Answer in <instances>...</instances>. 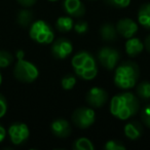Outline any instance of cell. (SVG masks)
I'll use <instances>...</instances> for the list:
<instances>
[{
	"label": "cell",
	"mask_w": 150,
	"mask_h": 150,
	"mask_svg": "<svg viewBox=\"0 0 150 150\" xmlns=\"http://www.w3.org/2000/svg\"><path fill=\"white\" fill-rule=\"evenodd\" d=\"M140 102L131 92L119 93L110 101V113L119 120H127L139 111Z\"/></svg>",
	"instance_id": "1"
},
{
	"label": "cell",
	"mask_w": 150,
	"mask_h": 150,
	"mask_svg": "<svg viewBox=\"0 0 150 150\" xmlns=\"http://www.w3.org/2000/svg\"><path fill=\"white\" fill-rule=\"evenodd\" d=\"M71 65L75 74L83 80H93L98 74L96 59L86 50H80L73 56Z\"/></svg>",
	"instance_id": "2"
},
{
	"label": "cell",
	"mask_w": 150,
	"mask_h": 150,
	"mask_svg": "<svg viewBox=\"0 0 150 150\" xmlns=\"http://www.w3.org/2000/svg\"><path fill=\"white\" fill-rule=\"evenodd\" d=\"M140 76L139 66L133 61H125L116 67L113 81L121 90H129L137 84Z\"/></svg>",
	"instance_id": "3"
},
{
	"label": "cell",
	"mask_w": 150,
	"mask_h": 150,
	"mask_svg": "<svg viewBox=\"0 0 150 150\" xmlns=\"http://www.w3.org/2000/svg\"><path fill=\"white\" fill-rule=\"evenodd\" d=\"M29 35L33 41L38 44H50L54 39V33L52 28L42 20L33 22L29 27Z\"/></svg>",
	"instance_id": "4"
},
{
	"label": "cell",
	"mask_w": 150,
	"mask_h": 150,
	"mask_svg": "<svg viewBox=\"0 0 150 150\" xmlns=\"http://www.w3.org/2000/svg\"><path fill=\"white\" fill-rule=\"evenodd\" d=\"M13 75H15L16 79L20 80V81L31 83L38 78L39 70L30 61H27L25 59H20V60H17V63L15 65Z\"/></svg>",
	"instance_id": "5"
},
{
	"label": "cell",
	"mask_w": 150,
	"mask_h": 150,
	"mask_svg": "<svg viewBox=\"0 0 150 150\" xmlns=\"http://www.w3.org/2000/svg\"><path fill=\"white\" fill-rule=\"evenodd\" d=\"M96 120V112L91 107H79L73 112L72 121L79 129H88Z\"/></svg>",
	"instance_id": "6"
},
{
	"label": "cell",
	"mask_w": 150,
	"mask_h": 150,
	"mask_svg": "<svg viewBox=\"0 0 150 150\" xmlns=\"http://www.w3.org/2000/svg\"><path fill=\"white\" fill-rule=\"evenodd\" d=\"M120 60V54L117 50L110 46H104L98 52V61L101 66L107 70H113Z\"/></svg>",
	"instance_id": "7"
},
{
	"label": "cell",
	"mask_w": 150,
	"mask_h": 150,
	"mask_svg": "<svg viewBox=\"0 0 150 150\" xmlns=\"http://www.w3.org/2000/svg\"><path fill=\"white\" fill-rule=\"evenodd\" d=\"M7 135L13 145H22L30 137V129L24 122H13L7 129Z\"/></svg>",
	"instance_id": "8"
},
{
	"label": "cell",
	"mask_w": 150,
	"mask_h": 150,
	"mask_svg": "<svg viewBox=\"0 0 150 150\" xmlns=\"http://www.w3.org/2000/svg\"><path fill=\"white\" fill-rule=\"evenodd\" d=\"M86 102L93 108H100L103 107L108 101V93L102 88L94 86L90 88L86 94Z\"/></svg>",
	"instance_id": "9"
},
{
	"label": "cell",
	"mask_w": 150,
	"mask_h": 150,
	"mask_svg": "<svg viewBox=\"0 0 150 150\" xmlns=\"http://www.w3.org/2000/svg\"><path fill=\"white\" fill-rule=\"evenodd\" d=\"M73 52V44L67 38H59L52 41V54L58 60H64Z\"/></svg>",
	"instance_id": "10"
},
{
	"label": "cell",
	"mask_w": 150,
	"mask_h": 150,
	"mask_svg": "<svg viewBox=\"0 0 150 150\" xmlns=\"http://www.w3.org/2000/svg\"><path fill=\"white\" fill-rule=\"evenodd\" d=\"M138 29H139L138 24L129 18H123L119 20L116 24L117 33L127 39L135 36V34L138 32Z\"/></svg>",
	"instance_id": "11"
},
{
	"label": "cell",
	"mask_w": 150,
	"mask_h": 150,
	"mask_svg": "<svg viewBox=\"0 0 150 150\" xmlns=\"http://www.w3.org/2000/svg\"><path fill=\"white\" fill-rule=\"evenodd\" d=\"M63 8L67 15L72 18H81L86 13V7L81 0H64Z\"/></svg>",
	"instance_id": "12"
},
{
	"label": "cell",
	"mask_w": 150,
	"mask_h": 150,
	"mask_svg": "<svg viewBox=\"0 0 150 150\" xmlns=\"http://www.w3.org/2000/svg\"><path fill=\"white\" fill-rule=\"evenodd\" d=\"M50 131L58 138H67L71 134V125L64 118H57L50 123Z\"/></svg>",
	"instance_id": "13"
},
{
	"label": "cell",
	"mask_w": 150,
	"mask_h": 150,
	"mask_svg": "<svg viewBox=\"0 0 150 150\" xmlns=\"http://www.w3.org/2000/svg\"><path fill=\"white\" fill-rule=\"evenodd\" d=\"M145 48L144 43L137 37H131L127 38V42H125V52L129 57H136L140 54L143 50Z\"/></svg>",
	"instance_id": "14"
},
{
	"label": "cell",
	"mask_w": 150,
	"mask_h": 150,
	"mask_svg": "<svg viewBox=\"0 0 150 150\" xmlns=\"http://www.w3.org/2000/svg\"><path fill=\"white\" fill-rule=\"evenodd\" d=\"M123 132H125V135L127 139L138 140L142 136L143 129H142V125L139 121L133 120V121H129V123H127L125 125Z\"/></svg>",
	"instance_id": "15"
},
{
	"label": "cell",
	"mask_w": 150,
	"mask_h": 150,
	"mask_svg": "<svg viewBox=\"0 0 150 150\" xmlns=\"http://www.w3.org/2000/svg\"><path fill=\"white\" fill-rule=\"evenodd\" d=\"M138 23L145 29H150V3L143 4L138 11Z\"/></svg>",
	"instance_id": "16"
},
{
	"label": "cell",
	"mask_w": 150,
	"mask_h": 150,
	"mask_svg": "<svg viewBox=\"0 0 150 150\" xmlns=\"http://www.w3.org/2000/svg\"><path fill=\"white\" fill-rule=\"evenodd\" d=\"M101 37L105 41H114L117 38V30L114 25L110 23L104 24L100 29Z\"/></svg>",
	"instance_id": "17"
},
{
	"label": "cell",
	"mask_w": 150,
	"mask_h": 150,
	"mask_svg": "<svg viewBox=\"0 0 150 150\" xmlns=\"http://www.w3.org/2000/svg\"><path fill=\"white\" fill-rule=\"evenodd\" d=\"M34 13L30 9H21L17 15V23L22 28H28L33 23Z\"/></svg>",
	"instance_id": "18"
},
{
	"label": "cell",
	"mask_w": 150,
	"mask_h": 150,
	"mask_svg": "<svg viewBox=\"0 0 150 150\" xmlns=\"http://www.w3.org/2000/svg\"><path fill=\"white\" fill-rule=\"evenodd\" d=\"M56 27L60 32L66 33L73 29L74 27V21L70 16H64V17L58 18L56 22Z\"/></svg>",
	"instance_id": "19"
},
{
	"label": "cell",
	"mask_w": 150,
	"mask_h": 150,
	"mask_svg": "<svg viewBox=\"0 0 150 150\" xmlns=\"http://www.w3.org/2000/svg\"><path fill=\"white\" fill-rule=\"evenodd\" d=\"M72 148L74 150H95V146L93 142L86 137L78 138L75 140Z\"/></svg>",
	"instance_id": "20"
},
{
	"label": "cell",
	"mask_w": 150,
	"mask_h": 150,
	"mask_svg": "<svg viewBox=\"0 0 150 150\" xmlns=\"http://www.w3.org/2000/svg\"><path fill=\"white\" fill-rule=\"evenodd\" d=\"M137 95L144 101L150 100V82L142 81L137 86Z\"/></svg>",
	"instance_id": "21"
},
{
	"label": "cell",
	"mask_w": 150,
	"mask_h": 150,
	"mask_svg": "<svg viewBox=\"0 0 150 150\" xmlns=\"http://www.w3.org/2000/svg\"><path fill=\"white\" fill-rule=\"evenodd\" d=\"M76 77L72 74H67L65 76H63V78L61 79V84L62 88L65 91H71L75 86H76Z\"/></svg>",
	"instance_id": "22"
},
{
	"label": "cell",
	"mask_w": 150,
	"mask_h": 150,
	"mask_svg": "<svg viewBox=\"0 0 150 150\" xmlns=\"http://www.w3.org/2000/svg\"><path fill=\"white\" fill-rule=\"evenodd\" d=\"M13 62V56L9 52L0 50V68H7Z\"/></svg>",
	"instance_id": "23"
},
{
	"label": "cell",
	"mask_w": 150,
	"mask_h": 150,
	"mask_svg": "<svg viewBox=\"0 0 150 150\" xmlns=\"http://www.w3.org/2000/svg\"><path fill=\"white\" fill-rule=\"evenodd\" d=\"M125 145L121 141L117 140H109L105 143V150H125Z\"/></svg>",
	"instance_id": "24"
},
{
	"label": "cell",
	"mask_w": 150,
	"mask_h": 150,
	"mask_svg": "<svg viewBox=\"0 0 150 150\" xmlns=\"http://www.w3.org/2000/svg\"><path fill=\"white\" fill-rule=\"evenodd\" d=\"M73 29L77 34H84L88 30V24L86 21H78L74 23V27Z\"/></svg>",
	"instance_id": "25"
},
{
	"label": "cell",
	"mask_w": 150,
	"mask_h": 150,
	"mask_svg": "<svg viewBox=\"0 0 150 150\" xmlns=\"http://www.w3.org/2000/svg\"><path fill=\"white\" fill-rule=\"evenodd\" d=\"M141 119L144 125H147L148 127H150V104L147 105V106L142 110Z\"/></svg>",
	"instance_id": "26"
},
{
	"label": "cell",
	"mask_w": 150,
	"mask_h": 150,
	"mask_svg": "<svg viewBox=\"0 0 150 150\" xmlns=\"http://www.w3.org/2000/svg\"><path fill=\"white\" fill-rule=\"evenodd\" d=\"M110 5L114 7H118V8H125L127 7L131 3V0H107Z\"/></svg>",
	"instance_id": "27"
},
{
	"label": "cell",
	"mask_w": 150,
	"mask_h": 150,
	"mask_svg": "<svg viewBox=\"0 0 150 150\" xmlns=\"http://www.w3.org/2000/svg\"><path fill=\"white\" fill-rule=\"evenodd\" d=\"M7 108H8V104H7L6 99L2 94H0V118H2L6 114Z\"/></svg>",
	"instance_id": "28"
},
{
	"label": "cell",
	"mask_w": 150,
	"mask_h": 150,
	"mask_svg": "<svg viewBox=\"0 0 150 150\" xmlns=\"http://www.w3.org/2000/svg\"><path fill=\"white\" fill-rule=\"evenodd\" d=\"M17 1L22 5V6L30 7V6H32V5L35 4L37 0H17Z\"/></svg>",
	"instance_id": "29"
},
{
	"label": "cell",
	"mask_w": 150,
	"mask_h": 150,
	"mask_svg": "<svg viewBox=\"0 0 150 150\" xmlns=\"http://www.w3.org/2000/svg\"><path fill=\"white\" fill-rule=\"evenodd\" d=\"M6 135H7V131L4 129V127H2V125H0V143L5 139Z\"/></svg>",
	"instance_id": "30"
},
{
	"label": "cell",
	"mask_w": 150,
	"mask_h": 150,
	"mask_svg": "<svg viewBox=\"0 0 150 150\" xmlns=\"http://www.w3.org/2000/svg\"><path fill=\"white\" fill-rule=\"evenodd\" d=\"M16 57H17V60L20 59H25V52L23 50H18L16 52Z\"/></svg>",
	"instance_id": "31"
},
{
	"label": "cell",
	"mask_w": 150,
	"mask_h": 150,
	"mask_svg": "<svg viewBox=\"0 0 150 150\" xmlns=\"http://www.w3.org/2000/svg\"><path fill=\"white\" fill-rule=\"evenodd\" d=\"M144 46H145V48L147 50V52H150V35L146 37L145 42H144Z\"/></svg>",
	"instance_id": "32"
},
{
	"label": "cell",
	"mask_w": 150,
	"mask_h": 150,
	"mask_svg": "<svg viewBox=\"0 0 150 150\" xmlns=\"http://www.w3.org/2000/svg\"><path fill=\"white\" fill-rule=\"evenodd\" d=\"M2 84V74H1V72H0V86Z\"/></svg>",
	"instance_id": "33"
},
{
	"label": "cell",
	"mask_w": 150,
	"mask_h": 150,
	"mask_svg": "<svg viewBox=\"0 0 150 150\" xmlns=\"http://www.w3.org/2000/svg\"><path fill=\"white\" fill-rule=\"evenodd\" d=\"M48 1H50V2H56V1H59V0H48Z\"/></svg>",
	"instance_id": "34"
}]
</instances>
